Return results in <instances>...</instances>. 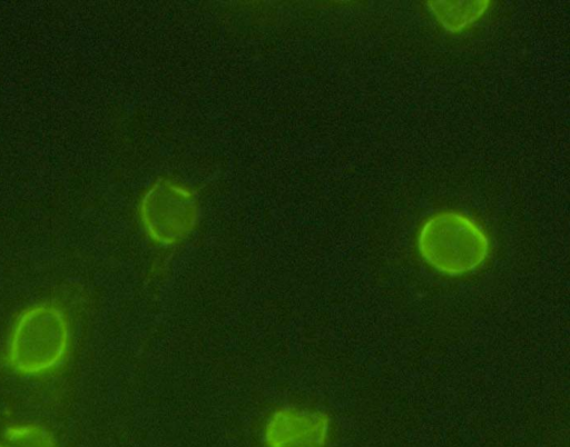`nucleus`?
<instances>
[{"instance_id":"3","label":"nucleus","mask_w":570,"mask_h":447,"mask_svg":"<svg viewBox=\"0 0 570 447\" xmlns=\"http://www.w3.org/2000/svg\"><path fill=\"white\" fill-rule=\"evenodd\" d=\"M330 417L316 409L282 407L268 418L264 428L266 447H325Z\"/></svg>"},{"instance_id":"5","label":"nucleus","mask_w":570,"mask_h":447,"mask_svg":"<svg viewBox=\"0 0 570 447\" xmlns=\"http://www.w3.org/2000/svg\"><path fill=\"white\" fill-rule=\"evenodd\" d=\"M0 447H57L51 433L36 424L9 426L0 438Z\"/></svg>"},{"instance_id":"2","label":"nucleus","mask_w":570,"mask_h":447,"mask_svg":"<svg viewBox=\"0 0 570 447\" xmlns=\"http://www.w3.org/2000/svg\"><path fill=\"white\" fill-rule=\"evenodd\" d=\"M70 324L65 311L51 304L23 309L11 328L7 364L21 376H41L65 361L70 347Z\"/></svg>"},{"instance_id":"1","label":"nucleus","mask_w":570,"mask_h":447,"mask_svg":"<svg viewBox=\"0 0 570 447\" xmlns=\"http://www.w3.org/2000/svg\"><path fill=\"white\" fill-rule=\"evenodd\" d=\"M416 248L423 261L436 272L461 277L475 272L487 262L491 242L484 228L472 217L442 210L421 225Z\"/></svg>"},{"instance_id":"4","label":"nucleus","mask_w":570,"mask_h":447,"mask_svg":"<svg viewBox=\"0 0 570 447\" xmlns=\"http://www.w3.org/2000/svg\"><path fill=\"white\" fill-rule=\"evenodd\" d=\"M426 6L445 31L460 33L476 23L485 14L490 1L435 0L428 1Z\"/></svg>"}]
</instances>
